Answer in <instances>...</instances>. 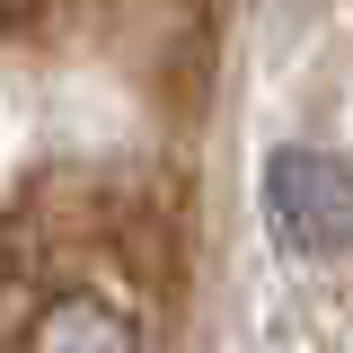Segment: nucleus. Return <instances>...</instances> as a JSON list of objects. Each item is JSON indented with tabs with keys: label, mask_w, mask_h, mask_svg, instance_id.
Returning a JSON list of instances; mask_svg holds the SVG:
<instances>
[{
	"label": "nucleus",
	"mask_w": 353,
	"mask_h": 353,
	"mask_svg": "<svg viewBox=\"0 0 353 353\" xmlns=\"http://www.w3.org/2000/svg\"><path fill=\"white\" fill-rule=\"evenodd\" d=\"M265 221L301 256H345L353 248V168L327 150H274L265 159Z\"/></svg>",
	"instance_id": "1"
},
{
	"label": "nucleus",
	"mask_w": 353,
	"mask_h": 353,
	"mask_svg": "<svg viewBox=\"0 0 353 353\" xmlns=\"http://www.w3.org/2000/svg\"><path fill=\"white\" fill-rule=\"evenodd\" d=\"M18 353H141L124 327V309L88 301V292H62V301L36 309V327H27V345Z\"/></svg>",
	"instance_id": "2"
}]
</instances>
